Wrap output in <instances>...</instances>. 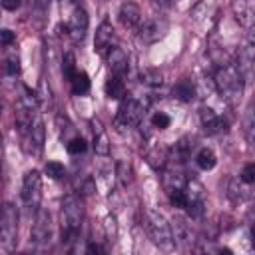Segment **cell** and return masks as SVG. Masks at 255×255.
I'll return each mask as SVG.
<instances>
[{
  "mask_svg": "<svg viewBox=\"0 0 255 255\" xmlns=\"http://www.w3.org/2000/svg\"><path fill=\"white\" fill-rule=\"evenodd\" d=\"M239 179H241L245 185L255 183V161L243 165V169H241V173H239Z\"/></svg>",
  "mask_w": 255,
  "mask_h": 255,
  "instance_id": "e575fe53",
  "label": "cell"
},
{
  "mask_svg": "<svg viewBox=\"0 0 255 255\" xmlns=\"http://www.w3.org/2000/svg\"><path fill=\"white\" fill-rule=\"evenodd\" d=\"M62 2H66V4H74L76 0H62Z\"/></svg>",
  "mask_w": 255,
  "mask_h": 255,
  "instance_id": "60d3db41",
  "label": "cell"
},
{
  "mask_svg": "<svg viewBox=\"0 0 255 255\" xmlns=\"http://www.w3.org/2000/svg\"><path fill=\"white\" fill-rule=\"evenodd\" d=\"M84 221V205L78 195L70 193L62 199V239L64 241H74L80 233Z\"/></svg>",
  "mask_w": 255,
  "mask_h": 255,
  "instance_id": "7a4b0ae2",
  "label": "cell"
},
{
  "mask_svg": "<svg viewBox=\"0 0 255 255\" xmlns=\"http://www.w3.org/2000/svg\"><path fill=\"white\" fill-rule=\"evenodd\" d=\"M86 251H88V253H106V249H104V247H100L98 243H90Z\"/></svg>",
  "mask_w": 255,
  "mask_h": 255,
  "instance_id": "f35d334b",
  "label": "cell"
},
{
  "mask_svg": "<svg viewBox=\"0 0 255 255\" xmlns=\"http://www.w3.org/2000/svg\"><path fill=\"white\" fill-rule=\"evenodd\" d=\"M139 38L145 42V44H153L157 40H161L167 32V22L163 18H149L145 22H141L139 26Z\"/></svg>",
  "mask_w": 255,
  "mask_h": 255,
  "instance_id": "8fae6325",
  "label": "cell"
},
{
  "mask_svg": "<svg viewBox=\"0 0 255 255\" xmlns=\"http://www.w3.org/2000/svg\"><path fill=\"white\" fill-rule=\"evenodd\" d=\"M40 199H42V175L36 169H30L22 179V201L30 211H38Z\"/></svg>",
  "mask_w": 255,
  "mask_h": 255,
  "instance_id": "52a82bcc",
  "label": "cell"
},
{
  "mask_svg": "<svg viewBox=\"0 0 255 255\" xmlns=\"http://www.w3.org/2000/svg\"><path fill=\"white\" fill-rule=\"evenodd\" d=\"M145 229H147L151 241L159 249H163V251H173L175 249L171 223L159 211H155V209H147L145 211Z\"/></svg>",
  "mask_w": 255,
  "mask_h": 255,
  "instance_id": "3957f363",
  "label": "cell"
},
{
  "mask_svg": "<svg viewBox=\"0 0 255 255\" xmlns=\"http://www.w3.org/2000/svg\"><path fill=\"white\" fill-rule=\"evenodd\" d=\"M139 80L149 88H159L163 84V74L157 68H141Z\"/></svg>",
  "mask_w": 255,
  "mask_h": 255,
  "instance_id": "603a6c76",
  "label": "cell"
},
{
  "mask_svg": "<svg viewBox=\"0 0 255 255\" xmlns=\"http://www.w3.org/2000/svg\"><path fill=\"white\" fill-rule=\"evenodd\" d=\"M118 16H120V22H122L124 28H128V30H139V26H141V10H139L137 4H133V2L122 4Z\"/></svg>",
  "mask_w": 255,
  "mask_h": 255,
  "instance_id": "4fadbf2b",
  "label": "cell"
},
{
  "mask_svg": "<svg viewBox=\"0 0 255 255\" xmlns=\"http://www.w3.org/2000/svg\"><path fill=\"white\" fill-rule=\"evenodd\" d=\"M147 161L153 169H165V163L169 161V153L165 149H159V147H153L149 153H147Z\"/></svg>",
  "mask_w": 255,
  "mask_h": 255,
  "instance_id": "484cf974",
  "label": "cell"
},
{
  "mask_svg": "<svg viewBox=\"0 0 255 255\" xmlns=\"http://www.w3.org/2000/svg\"><path fill=\"white\" fill-rule=\"evenodd\" d=\"M90 126H92V133H94V151L96 155H102L106 157L110 153V139H108V133L102 126V122L98 118H92L90 120Z\"/></svg>",
  "mask_w": 255,
  "mask_h": 255,
  "instance_id": "5bb4252c",
  "label": "cell"
},
{
  "mask_svg": "<svg viewBox=\"0 0 255 255\" xmlns=\"http://www.w3.org/2000/svg\"><path fill=\"white\" fill-rule=\"evenodd\" d=\"M44 173L48 177H52V179H62L66 175V169H64V165L60 161H48L44 165Z\"/></svg>",
  "mask_w": 255,
  "mask_h": 255,
  "instance_id": "d6a6232c",
  "label": "cell"
},
{
  "mask_svg": "<svg viewBox=\"0 0 255 255\" xmlns=\"http://www.w3.org/2000/svg\"><path fill=\"white\" fill-rule=\"evenodd\" d=\"M106 62H108L112 74H116V76H124L128 72V64H129L128 54L122 48H118V46L110 48V52L106 54Z\"/></svg>",
  "mask_w": 255,
  "mask_h": 255,
  "instance_id": "9a60e30c",
  "label": "cell"
},
{
  "mask_svg": "<svg viewBox=\"0 0 255 255\" xmlns=\"http://www.w3.org/2000/svg\"><path fill=\"white\" fill-rule=\"evenodd\" d=\"M0 42H2V46H4V48H10V44L14 42V32L4 28V30L0 32Z\"/></svg>",
  "mask_w": 255,
  "mask_h": 255,
  "instance_id": "8d00e7d4",
  "label": "cell"
},
{
  "mask_svg": "<svg viewBox=\"0 0 255 255\" xmlns=\"http://www.w3.org/2000/svg\"><path fill=\"white\" fill-rule=\"evenodd\" d=\"M213 82H215V90L219 92V96L229 102L235 104L241 98L243 92V76L239 72V68L235 64H223L215 70L213 74Z\"/></svg>",
  "mask_w": 255,
  "mask_h": 255,
  "instance_id": "6da1fadb",
  "label": "cell"
},
{
  "mask_svg": "<svg viewBox=\"0 0 255 255\" xmlns=\"http://www.w3.org/2000/svg\"><path fill=\"white\" fill-rule=\"evenodd\" d=\"M193 139L191 137H181L173 149H171V155H169V161H175V163H185L189 157H191V151H193Z\"/></svg>",
  "mask_w": 255,
  "mask_h": 255,
  "instance_id": "2e32d148",
  "label": "cell"
},
{
  "mask_svg": "<svg viewBox=\"0 0 255 255\" xmlns=\"http://www.w3.org/2000/svg\"><path fill=\"white\" fill-rule=\"evenodd\" d=\"M66 149H68V153L70 155H80V153H84L86 149H88V143H86V139L82 137V135H72L68 141H66Z\"/></svg>",
  "mask_w": 255,
  "mask_h": 255,
  "instance_id": "f546056e",
  "label": "cell"
},
{
  "mask_svg": "<svg viewBox=\"0 0 255 255\" xmlns=\"http://www.w3.org/2000/svg\"><path fill=\"white\" fill-rule=\"evenodd\" d=\"M161 181H163V187H165L167 191H171V189H183L185 183H187V179L183 177V173H181L179 169H175V167L163 169Z\"/></svg>",
  "mask_w": 255,
  "mask_h": 255,
  "instance_id": "e0dca14e",
  "label": "cell"
},
{
  "mask_svg": "<svg viewBox=\"0 0 255 255\" xmlns=\"http://www.w3.org/2000/svg\"><path fill=\"white\" fill-rule=\"evenodd\" d=\"M76 72H78V68H76V58H74V54H72V52L64 54V56H62V74H64V78H66L68 82H72V78L76 76Z\"/></svg>",
  "mask_w": 255,
  "mask_h": 255,
  "instance_id": "f1b7e54d",
  "label": "cell"
},
{
  "mask_svg": "<svg viewBox=\"0 0 255 255\" xmlns=\"http://www.w3.org/2000/svg\"><path fill=\"white\" fill-rule=\"evenodd\" d=\"M145 118V106L133 98H124L120 108H118V114H116V128L118 131H124V129H129V128H137Z\"/></svg>",
  "mask_w": 255,
  "mask_h": 255,
  "instance_id": "277c9868",
  "label": "cell"
},
{
  "mask_svg": "<svg viewBox=\"0 0 255 255\" xmlns=\"http://www.w3.org/2000/svg\"><path fill=\"white\" fill-rule=\"evenodd\" d=\"M173 98L181 100V102H191L195 98V84L187 78L179 80L175 86H173Z\"/></svg>",
  "mask_w": 255,
  "mask_h": 255,
  "instance_id": "d6986e66",
  "label": "cell"
},
{
  "mask_svg": "<svg viewBox=\"0 0 255 255\" xmlns=\"http://www.w3.org/2000/svg\"><path fill=\"white\" fill-rule=\"evenodd\" d=\"M32 139L38 145V149H42V145H44V122H42L40 114L36 116V120L32 124Z\"/></svg>",
  "mask_w": 255,
  "mask_h": 255,
  "instance_id": "4dcf8cb0",
  "label": "cell"
},
{
  "mask_svg": "<svg viewBox=\"0 0 255 255\" xmlns=\"http://www.w3.org/2000/svg\"><path fill=\"white\" fill-rule=\"evenodd\" d=\"M195 163H197V167H199V169L209 171V169H213V167H215L217 157H215V153H213L209 147H201V149L197 151V155H195Z\"/></svg>",
  "mask_w": 255,
  "mask_h": 255,
  "instance_id": "cb8c5ba5",
  "label": "cell"
},
{
  "mask_svg": "<svg viewBox=\"0 0 255 255\" xmlns=\"http://www.w3.org/2000/svg\"><path fill=\"white\" fill-rule=\"evenodd\" d=\"M104 90H106V96L112 100H122L126 96V84H124L122 76H116V74H112V78L106 82Z\"/></svg>",
  "mask_w": 255,
  "mask_h": 255,
  "instance_id": "ac0fdd59",
  "label": "cell"
},
{
  "mask_svg": "<svg viewBox=\"0 0 255 255\" xmlns=\"http://www.w3.org/2000/svg\"><path fill=\"white\" fill-rule=\"evenodd\" d=\"M251 245H253V249H255V225L251 227Z\"/></svg>",
  "mask_w": 255,
  "mask_h": 255,
  "instance_id": "ab89813d",
  "label": "cell"
},
{
  "mask_svg": "<svg viewBox=\"0 0 255 255\" xmlns=\"http://www.w3.org/2000/svg\"><path fill=\"white\" fill-rule=\"evenodd\" d=\"M16 233H18V209L14 203L6 201L2 207V217H0V245L6 251H12Z\"/></svg>",
  "mask_w": 255,
  "mask_h": 255,
  "instance_id": "5b68a950",
  "label": "cell"
},
{
  "mask_svg": "<svg viewBox=\"0 0 255 255\" xmlns=\"http://www.w3.org/2000/svg\"><path fill=\"white\" fill-rule=\"evenodd\" d=\"M70 86H72V92H74L76 96H84V94H88V90H90V78H88V74L78 70L76 76L72 78Z\"/></svg>",
  "mask_w": 255,
  "mask_h": 255,
  "instance_id": "d4e9b609",
  "label": "cell"
},
{
  "mask_svg": "<svg viewBox=\"0 0 255 255\" xmlns=\"http://www.w3.org/2000/svg\"><path fill=\"white\" fill-rule=\"evenodd\" d=\"M227 128H229V124H227V120L221 118V116H213L211 120L203 122V131H205L207 135H221V133L227 131Z\"/></svg>",
  "mask_w": 255,
  "mask_h": 255,
  "instance_id": "7402d4cb",
  "label": "cell"
},
{
  "mask_svg": "<svg viewBox=\"0 0 255 255\" xmlns=\"http://www.w3.org/2000/svg\"><path fill=\"white\" fill-rule=\"evenodd\" d=\"M50 239H52V221H50V213L46 209H38L34 215V225H32V245L36 251H46L50 247Z\"/></svg>",
  "mask_w": 255,
  "mask_h": 255,
  "instance_id": "8992f818",
  "label": "cell"
},
{
  "mask_svg": "<svg viewBox=\"0 0 255 255\" xmlns=\"http://www.w3.org/2000/svg\"><path fill=\"white\" fill-rule=\"evenodd\" d=\"M4 70L8 76H18L20 74V56L16 50H10L4 58Z\"/></svg>",
  "mask_w": 255,
  "mask_h": 255,
  "instance_id": "4316f807",
  "label": "cell"
},
{
  "mask_svg": "<svg viewBox=\"0 0 255 255\" xmlns=\"http://www.w3.org/2000/svg\"><path fill=\"white\" fill-rule=\"evenodd\" d=\"M167 195H169V203L173 207H177V209H185L187 207V193H185V189H171V191H167Z\"/></svg>",
  "mask_w": 255,
  "mask_h": 255,
  "instance_id": "1f68e13d",
  "label": "cell"
},
{
  "mask_svg": "<svg viewBox=\"0 0 255 255\" xmlns=\"http://www.w3.org/2000/svg\"><path fill=\"white\" fill-rule=\"evenodd\" d=\"M189 221H191V217H185V215H173L171 217L173 239H175V245H179L181 249H193V243L197 241L195 231H193Z\"/></svg>",
  "mask_w": 255,
  "mask_h": 255,
  "instance_id": "ba28073f",
  "label": "cell"
},
{
  "mask_svg": "<svg viewBox=\"0 0 255 255\" xmlns=\"http://www.w3.org/2000/svg\"><path fill=\"white\" fill-rule=\"evenodd\" d=\"M116 42V32L112 28L110 22H102L96 30V38H94V50L102 56H106L110 52V48H114Z\"/></svg>",
  "mask_w": 255,
  "mask_h": 255,
  "instance_id": "7c38bea8",
  "label": "cell"
},
{
  "mask_svg": "<svg viewBox=\"0 0 255 255\" xmlns=\"http://www.w3.org/2000/svg\"><path fill=\"white\" fill-rule=\"evenodd\" d=\"M243 131L249 139H255V104H251L243 116Z\"/></svg>",
  "mask_w": 255,
  "mask_h": 255,
  "instance_id": "83f0119b",
  "label": "cell"
},
{
  "mask_svg": "<svg viewBox=\"0 0 255 255\" xmlns=\"http://www.w3.org/2000/svg\"><path fill=\"white\" fill-rule=\"evenodd\" d=\"M243 76L245 82L255 80V42L245 40L243 46L237 52V64H235Z\"/></svg>",
  "mask_w": 255,
  "mask_h": 255,
  "instance_id": "9c48e42d",
  "label": "cell"
},
{
  "mask_svg": "<svg viewBox=\"0 0 255 255\" xmlns=\"http://www.w3.org/2000/svg\"><path fill=\"white\" fill-rule=\"evenodd\" d=\"M227 197L233 201V203H237V201H243L245 197H247V189H245V183L241 181V179H235V177H229L227 179Z\"/></svg>",
  "mask_w": 255,
  "mask_h": 255,
  "instance_id": "ffe728a7",
  "label": "cell"
},
{
  "mask_svg": "<svg viewBox=\"0 0 255 255\" xmlns=\"http://www.w3.org/2000/svg\"><path fill=\"white\" fill-rule=\"evenodd\" d=\"M116 177H118L122 187L131 185V181H133V167H131V163L126 161V159H120L116 163Z\"/></svg>",
  "mask_w": 255,
  "mask_h": 255,
  "instance_id": "44dd1931",
  "label": "cell"
},
{
  "mask_svg": "<svg viewBox=\"0 0 255 255\" xmlns=\"http://www.w3.org/2000/svg\"><path fill=\"white\" fill-rule=\"evenodd\" d=\"M88 24H90V20H88L86 10H84L82 6H76V8L72 10L70 20H68V26H66V28H68V36L72 38L74 44H78V42H82V40L86 38Z\"/></svg>",
  "mask_w": 255,
  "mask_h": 255,
  "instance_id": "30bf717a",
  "label": "cell"
},
{
  "mask_svg": "<svg viewBox=\"0 0 255 255\" xmlns=\"http://www.w3.org/2000/svg\"><path fill=\"white\" fill-rule=\"evenodd\" d=\"M104 229H106L108 241H114V239H116V233H118V229H116V217H114V215H106V219H104Z\"/></svg>",
  "mask_w": 255,
  "mask_h": 255,
  "instance_id": "d590c367",
  "label": "cell"
},
{
  "mask_svg": "<svg viewBox=\"0 0 255 255\" xmlns=\"http://www.w3.org/2000/svg\"><path fill=\"white\" fill-rule=\"evenodd\" d=\"M169 124H171V118H169L165 112H155V114L151 116V126H153L155 129H167Z\"/></svg>",
  "mask_w": 255,
  "mask_h": 255,
  "instance_id": "836d02e7",
  "label": "cell"
},
{
  "mask_svg": "<svg viewBox=\"0 0 255 255\" xmlns=\"http://www.w3.org/2000/svg\"><path fill=\"white\" fill-rule=\"evenodd\" d=\"M22 0H2V8L8 10V12H16L20 8Z\"/></svg>",
  "mask_w": 255,
  "mask_h": 255,
  "instance_id": "74e56055",
  "label": "cell"
}]
</instances>
